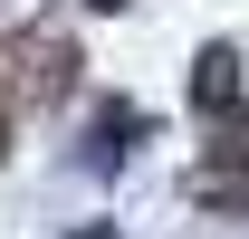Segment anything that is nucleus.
Segmentation results:
<instances>
[{
  "instance_id": "2",
  "label": "nucleus",
  "mask_w": 249,
  "mask_h": 239,
  "mask_svg": "<svg viewBox=\"0 0 249 239\" xmlns=\"http://www.w3.org/2000/svg\"><path fill=\"white\" fill-rule=\"evenodd\" d=\"M96 10H124V0H96Z\"/></svg>"
},
{
  "instance_id": "1",
  "label": "nucleus",
  "mask_w": 249,
  "mask_h": 239,
  "mask_svg": "<svg viewBox=\"0 0 249 239\" xmlns=\"http://www.w3.org/2000/svg\"><path fill=\"white\" fill-rule=\"evenodd\" d=\"M230 96H240V58H230V48H201V77H192V105H201V115H220Z\"/></svg>"
},
{
  "instance_id": "3",
  "label": "nucleus",
  "mask_w": 249,
  "mask_h": 239,
  "mask_svg": "<svg viewBox=\"0 0 249 239\" xmlns=\"http://www.w3.org/2000/svg\"><path fill=\"white\" fill-rule=\"evenodd\" d=\"M87 239H106V230H87Z\"/></svg>"
}]
</instances>
